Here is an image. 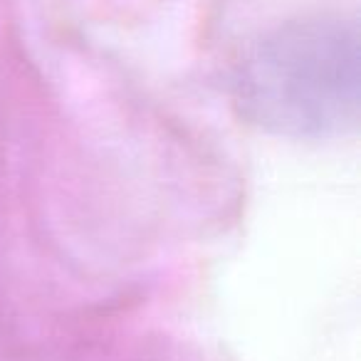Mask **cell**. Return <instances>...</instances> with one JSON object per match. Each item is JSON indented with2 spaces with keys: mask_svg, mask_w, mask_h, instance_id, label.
Instances as JSON below:
<instances>
[{
  "mask_svg": "<svg viewBox=\"0 0 361 361\" xmlns=\"http://www.w3.org/2000/svg\"><path fill=\"white\" fill-rule=\"evenodd\" d=\"M238 102L252 121L287 136L341 134L359 119V35L314 18L262 37L238 75Z\"/></svg>",
  "mask_w": 361,
  "mask_h": 361,
  "instance_id": "1",
  "label": "cell"
}]
</instances>
